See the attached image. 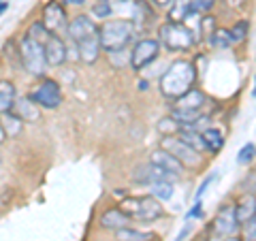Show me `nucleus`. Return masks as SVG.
<instances>
[{"instance_id": "1", "label": "nucleus", "mask_w": 256, "mask_h": 241, "mask_svg": "<svg viewBox=\"0 0 256 241\" xmlns=\"http://www.w3.org/2000/svg\"><path fill=\"white\" fill-rule=\"evenodd\" d=\"M196 79V68L190 60H175L164 75L160 77V92L166 98H182L186 92L192 90V84Z\"/></svg>"}, {"instance_id": "2", "label": "nucleus", "mask_w": 256, "mask_h": 241, "mask_svg": "<svg viewBox=\"0 0 256 241\" xmlns=\"http://www.w3.org/2000/svg\"><path fill=\"white\" fill-rule=\"evenodd\" d=\"M134 36V26L130 20H107L100 26V47L105 52H124Z\"/></svg>"}, {"instance_id": "3", "label": "nucleus", "mask_w": 256, "mask_h": 241, "mask_svg": "<svg viewBox=\"0 0 256 241\" xmlns=\"http://www.w3.org/2000/svg\"><path fill=\"white\" fill-rule=\"evenodd\" d=\"M120 210L137 222H154L162 216V205L154 196H126L120 203Z\"/></svg>"}, {"instance_id": "4", "label": "nucleus", "mask_w": 256, "mask_h": 241, "mask_svg": "<svg viewBox=\"0 0 256 241\" xmlns=\"http://www.w3.org/2000/svg\"><path fill=\"white\" fill-rule=\"evenodd\" d=\"M20 58L24 62V68L34 77H43L47 70V58H45V50L41 43H36L30 34H24L20 38Z\"/></svg>"}, {"instance_id": "5", "label": "nucleus", "mask_w": 256, "mask_h": 241, "mask_svg": "<svg viewBox=\"0 0 256 241\" xmlns=\"http://www.w3.org/2000/svg\"><path fill=\"white\" fill-rule=\"evenodd\" d=\"M158 36L162 41L164 47H169L171 52H186L194 45V32L184 24H175V22H166L160 26Z\"/></svg>"}, {"instance_id": "6", "label": "nucleus", "mask_w": 256, "mask_h": 241, "mask_svg": "<svg viewBox=\"0 0 256 241\" xmlns=\"http://www.w3.org/2000/svg\"><path fill=\"white\" fill-rule=\"evenodd\" d=\"M160 150L169 152L173 158H178L184 166L188 168H196L201 164V154L196 150H192L188 143H184L178 134H166L160 139Z\"/></svg>"}, {"instance_id": "7", "label": "nucleus", "mask_w": 256, "mask_h": 241, "mask_svg": "<svg viewBox=\"0 0 256 241\" xmlns=\"http://www.w3.org/2000/svg\"><path fill=\"white\" fill-rule=\"evenodd\" d=\"M30 98L34 105L43 107V109H56L62 102V90L54 79H43V82L32 90Z\"/></svg>"}, {"instance_id": "8", "label": "nucleus", "mask_w": 256, "mask_h": 241, "mask_svg": "<svg viewBox=\"0 0 256 241\" xmlns=\"http://www.w3.org/2000/svg\"><path fill=\"white\" fill-rule=\"evenodd\" d=\"M158 54H160V43L156 38H141L130 54V66L134 70L146 68L148 64H152L158 58Z\"/></svg>"}, {"instance_id": "9", "label": "nucleus", "mask_w": 256, "mask_h": 241, "mask_svg": "<svg viewBox=\"0 0 256 241\" xmlns=\"http://www.w3.org/2000/svg\"><path fill=\"white\" fill-rule=\"evenodd\" d=\"M239 228V220H237V214H235V207L233 205H224L220 207V212L216 214L214 218V232L218 237H226L230 239L237 232Z\"/></svg>"}, {"instance_id": "10", "label": "nucleus", "mask_w": 256, "mask_h": 241, "mask_svg": "<svg viewBox=\"0 0 256 241\" xmlns=\"http://www.w3.org/2000/svg\"><path fill=\"white\" fill-rule=\"evenodd\" d=\"M68 36L73 38V41L79 45L88 41V38H94V36H100V28L96 26V24L86 18V15H77V18H73L68 22Z\"/></svg>"}, {"instance_id": "11", "label": "nucleus", "mask_w": 256, "mask_h": 241, "mask_svg": "<svg viewBox=\"0 0 256 241\" xmlns=\"http://www.w3.org/2000/svg\"><path fill=\"white\" fill-rule=\"evenodd\" d=\"M43 26L58 34L62 30H68V22H66V13H64V6L60 2H47L45 9H43V20H41Z\"/></svg>"}, {"instance_id": "12", "label": "nucleus", "mask_w": 256, "mask_h": 241, "mask_svg": "<svg viewBox=\"0 0 256 241\" xmlns=\"http://www.w3.org/2000/svg\"><path fill=\"white\" fill-rule=\"evenodd\" d=\"M43 50H45V58H47V64H50V66H60V64H64L68 58L66 45H64V41L58 34H52L47 38L43 43Z\"/></svg>"}, {"instance_id": "13", "label": "nucleus", "mask_w": 256, "mask_h": 241, "mask_svg": "<svg viewBox=\"0 0 256 241\" xmlns=\"http://www.w3.org/2000/svg\"><path fill=\"white\" fill-rule=\"evenodd\" d=\"M134 180H137L139 184H158V182H171L175 180V175H171L169 171H164V168H160L156 164H143L137 168V173H134Z\"/></svg>"}, {"instance_id": "14", "label": "nucleus", "mask_w": 256, "mask_h": 241, "mask_svg": "<svg viewBox=\"0 0 256 241\" xmlns=\"http://www.w3.org/2000/svg\"><path fill=\"white\" fill-rule=\"evenodd\" d=\"M150 162L152 164H156L160 168H164V171H169L171 175H175V178H180L182 171H184V164L180 162L178 158H173L169 152H164V150H156V152H152V156H150Z\"/></svg>"}, {"instance_id": "15", "label": "nucleus", "mask_w": 256, "mask_h": 241, "mask_svg": "<svg viewBox=\"0 0 256 241\" xmlns=\"http://www.w3.org/2000/svg\"><path fill=\"white\" fill-rule=\"evenodd\" d=\"M130 224V218L120 210V207H114V210H107L105 214L100 216V226L105 230H122V228H128Z\"/></svg>"}, {"instance_id": "16", "label": "nucleus", "mask_w": 256, "mask_h": 241, "mask_svg": "<svg viewBox=\"0 0 256 241\" xmlns=\"http://www.w3.org/2000/svg\"><path fill=\"white\" fill-rule=\"evenodd\" d=\"M207 96L203 90H198V88H192L190 92H186L182 96V98H178V102H175V109H201L205 111L207 107Z\"/></svg>"}, {"instance_id": "17", "label": "nucleus", "mask_w": 256, "mask_h": 241, "mask_svg": "<svg viewBox=\"0 0 256 241\" xmlns=\"http://www.w3.org/2000/svg\"><path fill=\"white\" fill-rule=\"evenodd\" d=\"M235 214L239 224H246L248 220L256 218V196L254 194H244L239 198V203L235 205Z\"/></svg>"}, {"instance_id": "18", "label": "nucleus", "mask_w": 256, "mask_h": 241, "mask_svg": "<svg viewBox=\"0 0 256 241\" xmlns=\"http://www.w3.org/2000/svg\"><path fill=\"white\" fill-rule=\"evenodd\" d=\"M77 50H79V58H82L86 64L96 62V58H98V52L102 50V47H100V36H94V38H88V41L79 43Z\"/></svg>"}, {"instance_id": "19", "label": "nucleus", "mask_w": 256, "mask_h": 241, "mask_svg": "<svg viewBox=\"0 0 256 241\" xmlns=\"http://www.w3.org/2000/svg\"><path fill=\"white\" fill-rule=\"evenodd\" d=\"M178 136H180L184 143H188L192 150H196L198 154L207 150L205 139H203V132H198L196 128H180V130H178Z\"/></svg>"}, {"instance_id": "20", "label": "nucleus", "mask_w": 256, "mask_h": 241, "mask_svg": "<svg viewBox=\"0 0 256 241\" xmlns=\"http://www.w3.org/2000/svg\"><path fill=\"white\" fill-rule=\"evenodd\" d=\"M15 107V86L6 79H0V114H9Z\"/></svg>"}, {"instance_id": "21", "label": "nucleus", "mask_w": 256, "mask_h": 241, "mask_svg": "<svg viewBox=\"0 0 256 241\" xmlns=\"http://www.w3.org/2000/svg\"><path fill=\"white\" fill-rule=\"evenodd\" d=\"M192 13V0H173L169 6V20L175 24H184Z\"/></svg>"}, {"instance_id": "22", "label": "nucleus", "mask_w": 256, "mask_h": 241, "mask_svg": "<svg viewBox=\"0 0 256 241\" xmlns=\"http://www.w3.org/2000/svg\"><path fill=\"white\" fill-rule=\"evenodd\" d=\"M38 105H34L32 102V98H24L20 100L18 105H15V116H20L22 120H26V122H30V120H36L38 118Z\"/></svg>"}, {"instance_id": "23", "label": "nucleus", "mask_w": 256, "mask_h": 241, "mask_svg": "<svg viewBox=\"0 0 256 241\" xmlns=\"http://www.w3.org/2000/svg\"><path fill=\"white\" fill-rule=\"evenodd\" d=\"M203 139H205V146L210 152H220L224 146V136L218 128H205L203 130Z\"/></svg>"}, {"instance_id": "24", "label": "nucleus", "mask_w": 256, "mask_h": 241, "mask_svg": "<svg viewBox=\"0 0 256 241\" xmlns=\"http://www.w3.org/2000/svg\"><path fill=\"white\" fill-rule=\"evenodd\" d=\"M152 237V232H143V230H134V228H122V230H118V241H150Z\"/></svg>"}, {"instance_id": "25", "label": "nucleus", "mask_w": 256, "mask_h": 241, "mask_svg": "<svg viewBox=\"0 0 256 241\" xmlns=\"http://www.w3.org/2000/svg\"><path fill=\"white\" fill-rule=\"evenodd\" d=\"M152 196L158 198V200H169L173 196V184L171 182H158V184H152Z\"/></svg>"}, {"instance_id": "26", "label": "nucleus", "mask_w": 256, "mask_h": 241, "mask_svg": "<svg viewBox=\"0 0 256 241\" xmlns=\"http://www.w3.org/2000/svg\"><path fill=\"white\" fill-rule=\"evenodd\" d=\"M248 30H250V22H248V20H239L235 26L228 30L230 32V43H233V45L235 43H242L244 38L248 36Z\"/></svg>"}, {"instance_id": "27", "label": "nucleus", "mask_w": 256, "mask_h": 241, "mask_svg": "<svg viewBox=\"0 0 256 241\" xmlns=\"http://www.w3.org/2000/svg\"><path fill=\"white\" fill-rule=\"evenodd\" d=\"M256 160V146L254 143H248V146H244L242 150H239L237 154V162L239 164H250Z\"/></svg>"}, {"instance_id": "28", "label": "nucleus", "mask_w": 256, "mask_h": 241, "mask_svg": "<svg viewBox=\"0 0 256 241\" xmlns=\"http://www.w3.org/2000/svg\"><path fill=\"white\" fill-rule=\"evenodd\" d=\"M210 43L214 47H228L230 43V32L228 30H214V34H210Z\"/></svg>"}, {"instance_id": "29", "label": "nucleus", "mask_w": 256, "mask_h": 241, "mask_svg": "<svg viewBox=\"0 0 256 241\" xmlns=\"http://www.w3.org/2000/svg\"><path fill=\"white\" fill-rule=\"evenodd\" d=\"M111 2H107V0H100V2H96L92 6V13L96 15V18H111Z\"/></svg>"}, {"instance_id": "30", "label": "nucleus", "mask_w": 256, "mask_h": 241, "mask_svg": "<svg viewBox=\"0 0 256 241\" xmlns=\"http://www.w3.org/2000/svg\"><path fill=\"white\" fill-rule=\"evenodd\" d=\"M242 232H244V241H256V218L248 220V222L244 224Z\"/></svg>"}, {"instance_id": "31", "label": "nucleus", "mask_w": 256, "mask_h": 241, "mask_svg": "<svg viewBox=\"0 0 256 241\" xmlns=\"http://www.w3.org/2000/svg\"><path fill=\"white\" fill-rule=\"evenodd\" d=\"M216 180H218V175H210V178H207L203 184H201V188H198L196 190V196H194V203H196V200H201V196L205 194V192H207V188H210L212 186V184L216 182Z\"/></svg>"}, {"instance_id": "32", "label": "nucleus", "mask_w": 256, "mask_h": 241, "mask_svg": "<svg viewBox=\"0 0 256 241\" xmlns=\"http://www.w3.org/2000/svg\"><path fill=\"white\" fill-rule=\"evenodd\" d=\"M214 0H194L192 2V11H207L212 6Z\"/></svg>"}, {"instance_id": "33", "label": "nucleus", "mask_w": 256, "mask_h": 241, "mask_svg": "<svg viewBox=\"0 0 256 241\" xmlns=\"http://www.w3.org/2000/svg\"><path fill=\"white\" fill-rule=\"evenodd\" d=\"M201 200H196V203H194V210H192L190 212V218H201V216H203V210H201Z\"/></svg>"}, {"instance_id": "34", "label": "nucleus", "mask_w": 256, "mask_h": 241, "mask_svg": "<svg viewBox=\"0 0 256 241\" xmlns=\"http://www.w3.org/2000/svg\"><path fill=\"white\" fill-rule=\"evenodd\" d=\"M154 2H156L158 6H169V4L173 2V0H154Z\"/></svg>"}, {"instance_id": "35", "label": "nucleus", "mask_w": 256, "mask_h": 241, "mask_svg": "<svg viewBox=\"0 0 256 241\" xmlns=\"http://www.w3.org/2000/svg\"><path fill=\"white\" fill-rule=\"evenodd\" d=\"M64 2H66V4H84L86 0H64Z\"/></svg>"}, {"instance_id": "36", "label": "nucleus", "mask_w": 256, "mask_h": 241, "mask_svg": "<svg viewBox=\"0 0 256 241\" xmlns=\"http://www.w3.org/2000/svg\"><path fill=\"white\" fill-rule=\"evenodd\" d=\"M4 136H6V132H4V126H2V124H0V143H2V141H4Z\"/></svg>"}, {"instance_id": "37", "label": "nucleus", "mask_w": 256, "mask_h": 241, "mask_svg": "<svg viewBox=\"0 0 256 241\" xmlns=\"http://www.w3.org/2000/svg\"><path fill=\"white\" fill-rule=\"evenodd\" d=\"M6 6H9V2H2V0H0V13H2V11L6 9Z\"/></svg>"}, {"instance_id": "38", "label": "nucleus", "mask_w": 256, "mask_h": 241, "mask_svg": "<svg viewBox=\"0 0 256 241\" xmlns=\"http://www.w3.org/2000/svg\"><path fill=\"white\" fill-rule=\"evenodd\" d=\"M228 241H239V239H235V237H230V239H228Z\"/></svg>"}, {"instance_id": "39", "label": "nucleus", "mask_w": 256, "mask_h": 241, "mask_svg": "<svg viewBox=\"0 0 256 241\" xmlns=\"http://www.w3.org/2000/svg\"><path fill=\"white\" fill-rule=\"evenodd\" d=\"M252 94H254V96H256V84H254V92H252Z\"/></svg>"}]
</instances>
